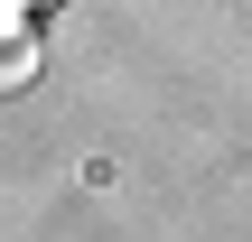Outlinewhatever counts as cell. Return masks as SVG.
<instances>
[{"label":"cell","mask_w":252,"mask_h":242,"mask_svg":"<svg viewBox=\"0 0 252 242\" xmlns=\"http://www.w3.org/2000/svg\"><path fill=\"white\" fill-rule=\"evenodd\" d=\"M0 75H28V47H0Z\"/></svg>","instance_id":"6da1fadb"}]
</instances>
